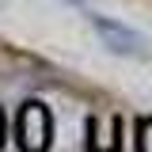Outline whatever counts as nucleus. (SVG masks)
<instances>
[{"instance_id":"obj_1","label":"nucleus","mask_w":152,"mask_h":152,"mask_svg":"<svg viewBox=\"0 0 152 152\" xmlns=\"http://www.w3.org/2000/svg\"><path fill=\"white\" fill-rule=\"evenodd\" d=\"M88 23H91L99 38H103V46L118 57H133V61H148L152 57V38L145 31H137L129 23H122V19H110L103 15V12H88Z\"/></svg>"},{"instance_id":"obj_2","label":"nucleus","mask_w":152,"mask_h":152,"mask_svg":"<svg viewBox=\"0 0 152 152\" xmlns=\"http://www.w3.org/2000/svg\"><path fill=\"white\" fill-rule=\"evenodd\" d=\"M15 133H19V148L23 152H46L50 141H53V118H50V110L42 103H27L19 110Z\"/></svg>"},{"instance_id":"obj_3","label":"nucleus","mask_w":152,"mask_h":152,"mask_svg":"<svg viewBox=\"0 0 152 152\" xmlns=\"http://www.w3.org/2000/svg\"><path fill=\"white\" fill-rule=\"evenodd\" d=\"M0 148H4V110H0Z\"/></svg>"},{"instance_id":"obj_4","label":"nucleus","mask_w":152,"mask_h":152,"mask_svg":"<svg viewBox=\"0 0 152 152\" xmlns=\"http://www.w3.org/2000/svg\"><path fill=\"white\" fill-rule=\"evenodd\" d=\"M69 4H84V0H69Z\"/></svg>"}]
</instances>
